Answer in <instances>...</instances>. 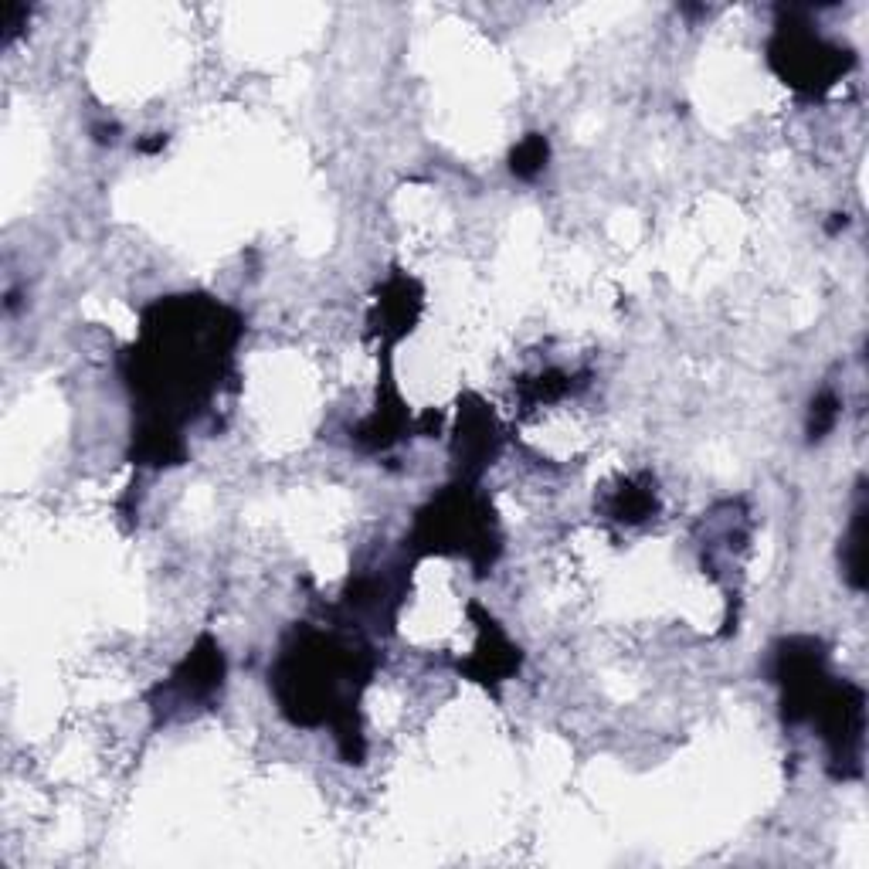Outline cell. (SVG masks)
I'll return each mask as SVG.
<instances>
[{
    "instance_id": "cell-3",
    "label": "cell",
    "mask_w": 869,
    "mask_h": 869,
    "mask_svg": "<svg viewBox=\"0 0 869 869\" xmlns=\"http://www.w3.org/2000/svg\"><path fill=\"white\" fill-rule=\"evenodd\" d=\"M513 174L523 177V180H533L540 170L547 167V140L540 133H530L527 140L513 150Z\"/></svg>"
},
{
    "instance_id": "cell-4",
    "label": "cell",
    "mask_w": 869,
    "mask_h": 869,
    "mask_svg": "<svg viewBox=\"0 0 869 869\" xmlns=\"http://www.w3.org/2000/svg\"><path fill=\"white\" fill-rule=\"evenodd\" d=\"M656 510V493H649V486H625V493L615 496V516L625 523H639Z\"/></svg>"
},
{
    "instance_id": "cell-5",
    "label": "cell",
    "mask_w": 869,
    "mask_h": 869,
    "mask_svg": "<svg viewBox=\"0 0 869 869\" xmlns=\"http://www.w3.org/2000/svg\"><path fill=\"white\" fill-rule=\"evenodd\" d=\"M839 418V398L836 394L825 391L819 401H812V418H808V435L812 438H825V432H829L832 425H836Z\"/></svg>"
},
{
    "instance_id": "cell-1",
    "label": "cell",
    "mask_w": 869,
    "mask_h": 869,
    "mask_svg": "<svg viewBox=\"0 0 869 869\" xmlns=\"http://www.w3.org/2000/svg\"><path fill=\"white\" fill-rule=\"evenodd\" d=\"M771 65L798 92L819 96L853 68V51L825 41L808 24H781L771 41Z\"/></svg>"
},
{
    "instance_id": "cell-2",
    "label": "cell",
    "mask_w": 869,
    "mask_h": 869,
    "mask_svg": "<svg viewBox=\"0 0 869 869\" xmlns=\"http://www.w3.org/2000/svg\"><path fill=\"white\" fill-rule=\"evenodd\" d=\"M842 567H846V578L853 588H863L866 584V499L859 496L856 510H853V523H849L846 544H842Z\"/></svg>"
}]
</instances>
